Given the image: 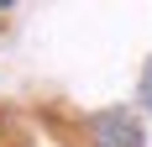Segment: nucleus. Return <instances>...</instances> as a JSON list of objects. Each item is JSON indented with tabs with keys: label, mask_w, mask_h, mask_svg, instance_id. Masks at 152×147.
I'll return each mask as SVG.
<instances>
[{
	"label": "nucleus",
	"mask_w": 152,
	"mask_h": 147,
	"mask_svg": "<svg viewBox=\"0 0 152 147\" xmlns=\"http://www.w3.org/2000/svg\"><path fill=\"white\" fill-rule=\"evenodd\" d=\"M89 147H147L142 116H137V110H126V105L89 116Z\"/></svg>",
	"instance_id": "1"
},
{
	"label": "nucleus",
	"mask_w": 152,
	"mask_h": 147,
	"mask_svg": "<svg viewBox=\"0 0 152 147\" xmlns=\"http://www.w3.org/2000/svg\"><path fill=\"white\" fill-rule=\"evenodd\" d=\"M137 105H142V110H152V58L142 63V79H137Z\"/></svg>",
	"instance_id": "2"
}]
</instances>
